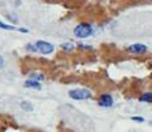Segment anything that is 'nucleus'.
Wrapping results in <instances>:
<instances>
[{
  "label": "nucleus",
  "mask_w": 152,
  "mask_h": 132,
  "mask_svg": "<svg viewBox=\"0 0 152 132\" xmlns=\"http://www.w3.org/2000/svg\"><path fill=\"white\" fill-rule=\"evenodd\" d=\"M94 33V29L90 24L87 23H81L79 25H76V28L74 29V35L79 39H86V37L91 36Z\"/></svg>",
  "instance_id": "nucleus-1"
},
{
  "label": "nucleus",
  "mask_w": 152,
  "mask_h": 132,
  "mask_svg": "<svg viewBox=\"0 0 152 132\" xmlns=\"http://www.w3.org/2000/svg\"><path fill=\"white\" fill-rule=\"evenodd\" d=\"M69 96L72 100H76V101H82V100L91 98L92 93L87 89H72L69 91Z\"/></svg>",
  "instance_id": "nucleus-2"
},
{
  "label": "nucleus",
  "mask_w": 152,
  "mask_h": 132,
  "mask_svg": "<svg viewBox=\"0 0 152 132\" xmlns=\"http://www.w3.org/2000/svg\"><path fill=\"white\" fill-rule=\"evenodd\" d=\"M34 45L36 47V51H39L42 55H49V54L54 53V50H55L53 44H50L48 41H44V40H37Z\"/></svg>",
  "instance_id": "nucleus-3"
},
{
  "label": "nucleus",
  "mask_w": 152,
  "mask_h": 132,
  "mask_svg": "<svg viewBox=\"0 0 152 132\" xmlns=\"http://www.w3.org/2000/svg\"><path fill=\"white\" fill-rule=\"evenodd\" d=\"M97 104L100 107H105V109H109L113 105V98L110 93H104V95H101L97 100Z\"/></svg>",
  "instance_id": "nucleus-4"
},
{
  "label": "nucleus",
  "mask_w": 152,
  "mask_h": 132,
  "mask_svg": "<svg viewBox=\"0 0 152 132\" xmlns=\"http://www.w3.org/2000/svg\"><path fill=\"white\" fill-rule=\"evenodd\" d=\"M127 51L131 54H145L147 51V46L146 45H142V44H134V45H130L127 47Z\"/></svg>",
  "instance_id": "nucleus-5"
},
{
  "label": "nucleus",
  "mask_w": 152,
  "mask_h": 132,
  "mask_svg": "<svg viewBox=\"0 0 152 132\" xmlns=\"http://www.w3.org/2000/svg\"><path fill=\"white\" fill-rule=\"evenodd\" d=\"M24 86L28 87V89H34V90H41V84L39 82V81H35V80H26L24 82Z\"/></svg>",
  "instance_id": "nucleus-6"
},
{
  "label": "nucleus",
  "mask_w": 152,
  "mask_h": 132,
  "mask_svg": "<svg viewBox=\"0 0 152 132\" xmlns=\"http://www.w3.org/2000/svg\"><path fill=\"white\" fill-rule=\"evenodd\" d=\"M20 107H21L24 111H26V112H31V111L34 110V106L31 105L29 101H21Z\"/></svg>",
  "instance_id": "nucleus-7"
},
{
  "label": "nucleus",
  "mask_w": 152,
  "mask_h": 132,
  "mask_svg": "<svg viewBox=\"0 0 152 132\" xmlns=\"http://www.w3.org/2000/svg\"><path fill=\"white\" fill-rule=\"evenodd\" d=\"M140 101L141 102H148V104H152V93L151 92H146L143 95L140 96Z\"/></svg>",
  "instance_id": "nucleus-8"
},
{
  "label": "nucleus",
  "mask_w": 152,
  "mask_h": 132,
  "mask_svg": "<svg viewBox=\"0 0 152 132\" xmlns=\"http://www.w3.org/2000/svg\"><path fill=\"white\" fill-rule=\"evenodd\" d=\"M64 51H67V53H70L72 51V50L75 49V45L72 42H64V44H61V46H60Z\"/></svg>",
  "instance_id": "nucleus-9"
},
{
  "label": "nucleus",
  "mask_w": 152,
  "mask_h": 132,
  "mask_svg": "<svg viewBox=\"0 0 152 132\" xmlns=\"http://www.w3.org/2000/svg\"><path fill=\"white\" fill-rule=\"evenodd\" d=\"M30 79L31 80H35V81H44L45 80V76H44L42 74H39V72H33V74H30Z\"/></svg>",
  "instance_id": "nucleus-10"
},
{
  "label": "nucleus",
  "mask_w": 152,
  "mask_h": 132,
  "mask_svg": "<svg viewBox=\"0 0 152 132\" xmlns=\"http://www.w3.org/2000/svg\"><path fill=\"white\" fill-rule=\"evenodd\" d=\"M0 29H4V30H9V31H12V30H18L15 26H12V25H8L3 21H0Z\"/></svg>",
  "instance_id": "nucleus-11"
},
{
  "label": "nucleus",
  "mask_w": 152,
  "mask_h": 132,
  "mask_svg": "<svg viewBox=\"0 0 152 132\" xmlns=\"http://www.w3.org/2000/svg\"><path fill=\"white\" fill-rule=\"evenodd\" d=\"M131 120L132 121H136V122H145V118L141 117V116H132Z\"/></svg>",
  "instance_id": "nucleus-12"
},
{
  "label": "nucleus",
  "mask_w": 152,
  "mask_h": 132,
  "mask_svg": "<svg viewBox=\"0 0 152 132\" xmlns=\"http://www.w3.org/2000/svg\"><path fill=\"white\" fill-rule=\"evenodd\" d=\"M79 47L82 49V50H91V49H92V46H90V45H84V44H79Z\"/></svg>",
  "instance_id": "nucleus-13"
},
{
  "label": "nucleus",
  "mask_w": 152,
  "mask_h": 132,
  "mask_svg": "<svg viewBox=\"0 0 152 132\" xmlns=\"http://www.w3.org/2000/svg\"><path fill=\"white\" fill-rule=\"evenodd\" d=\"M26 49L29 50V51H36V47H35V45H31V44H29V45H26Z\"/></svg>",
  "instance_id": "nucleus-14"
},
{
  "label": "nucleus",
  "mask_w": 152,
  "mask_h": 132,
  "mask_svg": "<svg viewBox=\"0 0 152 132\" xmlns=\"http://www.w3.org/2000/svg\"><path fill=\"white\" fill-rule=\"evenodd\" d=\"M4 64H5V62H4V59H3V56L0 55V69H1V67L4 66Z\"/></svg>",
  "instance_id": "nucleus-15"
}]
</instances>
